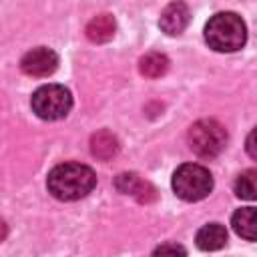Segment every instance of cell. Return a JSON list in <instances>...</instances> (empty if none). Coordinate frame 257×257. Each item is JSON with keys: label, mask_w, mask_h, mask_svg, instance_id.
Instances as JSON below:
<instances>
[{"label": "cell", "mask_w": 257, "mask_h": 257, "mask_svg": "<svg viewBox=\"0 0 257 257\" xmlns=\"http://www.w3.org/2000/svg\"><path fill=\"white\" fill-rule=\"evenodd\" d=\"M96 185V175L88 165L82 163H62L56 165L48 177L46 187L58 201H76L86 197Z\"/></svg>", "instance_id": "cell-1"}, {"label": "cell", "mask_w": 257, "mask_h": 257, "mask_svg": "<svg viewBox=\"0 0 257 257\" xmlns=\"http://www.w3.org/2000/svg\"><path fill=\"white\" fill-rule=\"evenodd\" d=\"M205 40L217 52H235L247 40V28L235 12H219L205 24Z\"/></svg>", "instance_id": "cell-2"}, {"label": "cell", "mask_w": 257, "mask_h": 257, "mask_svg": "<svg viewBox=\"0 0 257 257\" xmlns=\"http://www.w3.org/2000/svg\"><path fill=\"white\" fill-rule=\"evenodd\" d=\"M173 191L183 201H201L213 191V177L203 165L185 163L173 173Z\"/></svg>", "instance_id": "cell-3"}, {"label": "cell", "mask_w": 257, "mask_h": 257, "mask_svg": "<svg viewBox=\"0 0 257 257\" xmlns=\"http://www.w3.org/2000/svg\"><path fill=\"white\" fill-rule=\"evenodd\" d=\"M187 143L191 151L199 155L201 159H213L225 149L227 131L215 118H203V120H197L189 128Z\"/></svg>", "instance_id": "cell-4"}, {"label": "cell", "mask_w": 257, "mask_h": 257, "mask_svg": "<svg viewBox=\"0 0 257 257\" xmlns=\"http://www.w3.org/2000/svg\"><path fill=\"white\" fill-rule=\"evenodd\" d=\"M32 110L42 120H58L64 118L72 108L70 90L62 84H44L32 94Z\"/></svg>", "instance_id": "cell-5"}, {"label": "cell", "mask_w": 257, "mask_h": 257, "mask_svg": "<svg viewBox=\"0 0 257 257\" xmlns=\"http://www.w3.org/2000/svg\"><path fill=\"white\" fill-rule=\"evenodd\" d=\"M20 68L24 74L28 76H36V78H44L50 76L56 68H58V54L46 46H38L28 50L22 60H20Z\"/></svg>", "instance_id": "cell-6"}, {"label": "cell", "mask_w": 257, "mask_h": 257, "mask_svg": "<svg viewBox=\"0 0 257 257\" xmlns=\"http://www.w3.org/2000/svg\"><path fill=\"white\" fill-rule=\"evenodd\" d=\"M114 187H116V191L135 197L139 203H151L157 199L155 187L149 181L141 179L137 173H120L114 179Z\"/></svg>", "instance_id": "cell-7"}, {"label": "cell", "mask_w": 257, "mask_h": 257, "mask_svg": "<svg viewBox=\"0 0 257 257\" xmlns=\"http://www.w3.org/2000/svg\"><path fill=\"white\" fill-rule=\"evenodd\" d=\"M191 20V14H189V8L187 4L183 2H171L163 12H161V20H159V26L165 34L169 36H177L181 34L187 24Z\"/></svg>", "instance_id": "cell-8"}, {"label": "cell", "mask_w": 257, "mask_h": 257, "mask_svg": "<svg viewBox=\"0 0 257 257\" xmlns=\"http://www.w3.org/2000/svg\"><path fill=\"white\" fill-rule=\"evenodd\" d=\"M195 243L201 251H217L227 243V229L219 223H207L197 231Z\"/></svg>", "instance_id": "cell-9"}, {"label": "cell", "mask_w": 257, "mask_h": 257, "mask_svg": "<svg viewBox=\"0 0 257 257\" xmlns=\"http://www.w3.org/2000/svg\"><path fill=\"white\" fill-rule=\"evenodd\" d=\"M116 22L110 14H98L86 24V36L90 42H108L114 36Z\"/></svg>", "instance_id": "cell-10"}, {"label": "cell", "mask_w": 257, "mask_h": 257, "mask_svg": "<svg viewBox=\"0 0 257 257\" xmlns=\"http://www.w3.org/2000/svg\"><path fill=\"white\" fill-rule=\"evenodd\" d=\"M90 153L100 161H108L118 153V139L110 131H98L90 137Z\"/></svg>", "instance_id": "cell-11"}, {"label": "cell", "mask_w": 257, "mask_h": 257, "mask_svg": "<svg viewBox=\"0 0 257 257\" xmlns=\"http://www.w3.org/2000/svg\"><path fill=\"white\" fill-rule=\"evenodd\" d=\"M231 225L237 235H241L247 241H255V209L253 207H243L233 213Z\"/></svg>", "instance_id": "cell-12"}, {"label": "cell", "mask_w": 257, "mask_h": 257, "mask_svg": "<svg viewBox=\"0 0 257 257\" xmlns=\"http://www.w3.org/2000/svg\"><path fill=\"white\" fill-rule=\"evenodd\" d=\"M169 68V58L161 52H147L141 60H139V70L141 74L149 76V78H159L167 72Z\"/></svg>", "instance_id": "cell-13"}, {"label": "cell", "mask_w": 257, "mask_h": 257, "mask_svg": "<svg viewBox=\"0 0 257 257\" xmlns=\"http://www.w3.org/2000/svg\"><path fill=\"white\" fill-rule=\"evenodd\" d=\"M235 193L241 199L253 201L257 197V171L255 169H247L245 173H241L235 181Z\"/></svg>", "instance_id": "cell-14"}, {"label": "cell", "mask_w": 257, "mask_h": 257, "mask_svg": "<svg viewBox=\"0 0 257 257\" xmlns=\"http://www.w3.org/2000/svg\"><path fill=\"white\" fill-rule=\"evenodd\" d=\"M151 257H187V249L181 243H161Z\"/></svg>", "instance_id": "cell-15"}, {"label": "cell", "mask_w": 257, "mask_h": 257, "mask_svg": "<svg viewBox=\"0 0 257 257\" xmlns=\"http://www.w3.org/2000/svg\"><path fill=\"white\" fill-rule=\"evenodd\" d=\"M253 137H255V131L249 133V139H247V151H249V155L255 159V157H257V151H255V145H253Z\"/></svg>", "instance_id": "cell-16"}, {"label": "cell", "mask_w": 257, "mask_h": 257, "mask_svg": "<svg viewBox=\"0 0 257 257\" xmlns=\"http://www.w3.org/2000/svg\"><path fill=\"white\" fill-rule=\"evenodd\" d=\"M6 235H8V225H6L4 219H0V241H4Z\"/></svg>", "instance_id": "cell-17"}]
</instances>
